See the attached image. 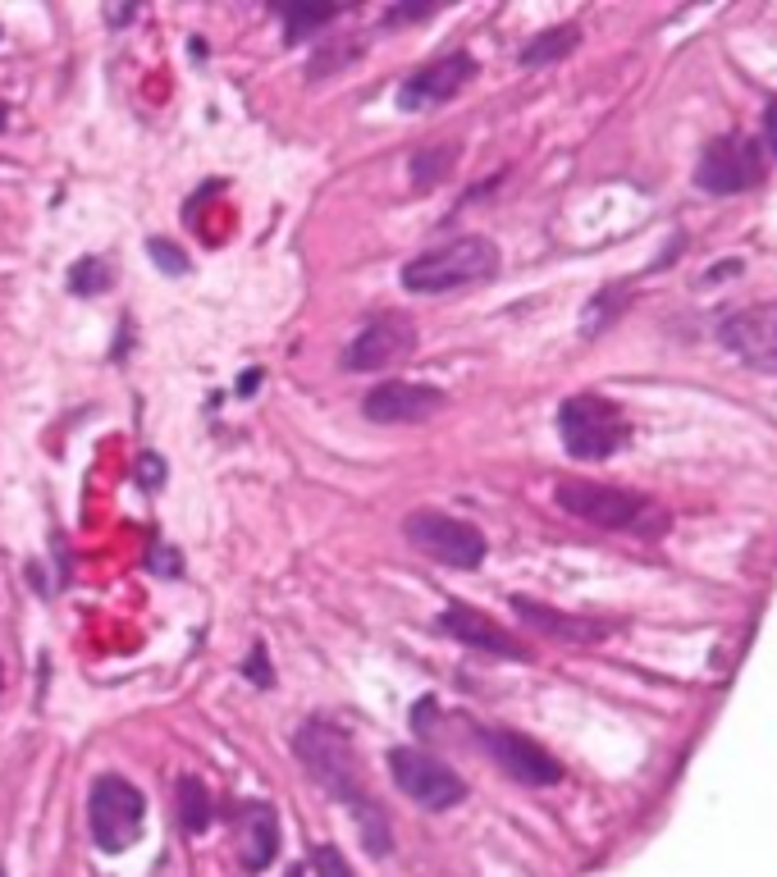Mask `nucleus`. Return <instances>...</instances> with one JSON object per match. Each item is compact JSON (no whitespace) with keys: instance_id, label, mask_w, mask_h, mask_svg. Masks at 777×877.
<instances>
[{"instance_id":"25","label":"nucleus","mask_w":777,"mask_h":877,"mask_svg":"<svg viewBox=\"0 0 777 877\" xmlns=\"http://www.w3.org/2000/svg\"><path fill=\"white\" fill-rule=\"evenodd\" d=\"M243 677H247L252 685H262V691H270V685H275V668H270V658H266V645H256V649L243 658Z\"/></svg>"},{"instance_id":"27","label":"nucleus","mask_w":777,"mask_h":877,"mask_svg":"<svg viewBox=\"0 0 777 877\" xmlns=\"http://www.w3.org/2000/svg\"><path fill=\"white\" fill-rule=\"evenodd\" d=\"M137 480H143L147 489H160L165 485V462L160 458H143V462H137Z\"/></svg>"},{"instance_id":"3","label":"nucleus","mask_w":777,"mask_h":877,"mask_svg":"<svg viewBox=\"0 0 777 877\" xmlns=\"http://www.w3.org/2000/svg\"><path fill=\"white\" fill-rule=\"evenodd\" d=\"M554 503L576 516L591 521L599 531H635V535H658L668 531L664 508H654L645 494L622 489V485H595V480H558Z\"/></svg>"},{"instance_id":"32","label":"nucleus","mask_w":777,"mask_h":877,"mask_svg":"<svg viewBox=\"0 0 777 877\" xmlns=\"http://www.w3.org/2000/svg\"><path fill=\"white\" fill-rule=\"evenodd\" d=\"M0 877H5V873H0Z\"/></svg>"},{"instance_id":"15","label":"nucleus","mask_w":777,"mask_h":877,"mask_svg":"<svg viewBox=\"0 0 777 877\" xmlns=\"http://www.w3.org/2000/svg\"><path fill=\"white\" fill-rule=\"evenodd\" d=\"M233 823H239V860L247 873H262L275 864L279 855V814L266 800H247L233 809Z\"/></svg>"},{"instance_id":"26","label":"nucleus","mask_w":777,"mask_h":877,"mask_svg":"<svg viewBox=\"0 0 777 877\" xmlns=\"http://www.w3.org/2000/svg\"><path fill=\"white\" fill-rule=\"evenodd\" d=\"M439 5H393L385 14V28H398V23H416V19H430Z\"/></svg>"},{"instance_id":"31","label":"nucleus","mask_w":777,"mask_h":877,"mask_svg":"<svg viewBox=\"0 0 777 877\" xmlns=\"http://www.w3.org/2000/svg\"><path fill=\"white\" fill-rule=\"evenodd\" d=\"M284 877H307V873H302V868H298V864H293V868H289V873H284Z\"/></svg>"},{"instance_id":"21","label":"nucleus","mask_w":777,"mask_h":877,"mask_svg":"<svg viewBox=\"0 0 777 877\" xmlns=\"http://www.w3.org/2000/svg\"><path fill=\"white\" fill-rule=\"evenodd\" d=\"M110 283H114V270L106 256H78V266L69 270V293H78V297H97Z\"/></svg>"},{"instance_id":"5","label":"nucleus","mask_w":777,"mask_h":877,"mask_svg":"<svg viewBox=\"0 0 777 877\" xmlns=\"http://www.w3.org/2000/svg\"><path fill=\"white\" fill-rule=\"evenodd\" d=\"M143 818H147V800L143 791L133 787L129 777L120 772H101L87 791V827H92V841L110 855L129 850L137 837H143Z\"/></svg>"},{"instance_id":"22","label":"nucleus","mask_w":777,"mask_h":877,"mask_svg":"<svg viewBox=\"0 0 777 877\" xmlns=\"http://www.w3.org/2000/svg\"><path fill=\"white\" fill-rule=\"evenodd\" d=\"M335 19H339V10H335V5H316V10H289V14H284V41H289V46L307 41L312 33H320L325 23H335Z\"/></svg>"},{"instance_id":"20","label":"nucleus","mask_w":777,"mask_h":877,"mask_svg":"<svg viewBox=\"0 0 777 877\" xmlns=\"http://www.w3.org/2000/svg\"><path fill=\"white\" fill-rule=\"evenodd\" d=\"M362 51H366V37H352V41H343V37L320 41V51H316L312 64H307V78L320 83V78H329V74H343L348 64H357V60H362Z\"/></svg>"},{"instance_id":"12","label":"nucleus","mask_w":777,"mask_h":877,"mask_svg":"<svg viewBox=\"0 0 777 877\" xmlns=\"http://www.w3.org/2000/svg\"><path fill=\"white\" fill-rule=\"evenodd\" d=\"M481 745L494 754V764H499L508 777L526 781V787H558L562 781V764L545 750L535 745L522 731H508V727H481L476 731Z\"/></svg>"},{"instance_id":"7","label":"nucleus","mask_w":777,"mask_h":877,"mask_svg":"<svg viewBox=\"0 0 777 877\" xmlns=\"http://www.w3.org/2000/svg\"><path fill=\"white\" fill-rule=\"evenodd\" d=\"M389 777H393V787L412 804H421L426 814L458 809L466 800V781L449 764H439V758H430L426 750H412V745L389 750Z\"/></svg>"},{"instance_id":"6","label":"nucleus","mask_w":777,"mask_h":877,"mask_svg":"<svg viewBox=\"0 0 777 877\" xmlns=\"http://www.w3.org/2000/svg\"><path fill=\"white\" fill-rule=\"evenodd\" d=\"M403 535H408V544L421 558L444 562V567H458V572H476V567L485 562V553H489L485 535L471 526V521L449 516V512H435V508L412 512L403 521Z\"/></svg>"},{"instance_id":"17","label":"nucleus","mask_w":777,"mask_h":877,"mask_svg":"<svg viewBox=\"0 0 777 877\" xmlns=\"http://www.w3.org/2000/svg\"><path fill=\"white\" fill-rule=\"evenodd\" d=\"M458 156H462L458 142H426V147H416L412 160H408L412 187H416V193H430V187H439L444 179L458 170Z\"/></svg>"},{"instance_id":"29","label":"nucleus","mask_w":777,"mask_h":877,"mask_svg":"<svg viewBox=\"0 0 777 877\" xmlns=\"http://www.w3.org/2000/svg\"><path fill=\"white\" fill-rule=\"evenodd\" d=\"M768 137H773V147H777V106L768 110Z\"/></svg>"},{"instance_id":"1","label":"nucleus","mask_w":777,"mask_h":877,"mask_svg":"<svg viewBox=\"0 0 777 877\" xmlns=\"http://www.w3.org/2000/svg\"><path fill=\"white\" fill-rule=\"evenodd\" d=\"M293 754H298V764L312 772L316 787L329 791L352 814L371 855H389L393 850L389 818L380 809V800L362 787V758H357V745H352L348 731L335 722H307V727H298Z\"/></svg>"},{"instance_id":"11","label":"nucleus","mask_w":777,"mask_h":877,"mask_svg":"<svg viewBox=\"0 0 777 877\" xmlns=\"http://www.w3.org/2000/svg\"><path fill=\"white\" fill-rule=\"evenodd\" d=\"M718 339L741 366L777 375V302H760V306H741V312H732L723 320Z\"/></svg>"},{"instance_id":"14","label":"nucleus","mask_w":777,"mask_h":877,"mask_svg":"<svg viewBox=\"0 0 777 877\" xmlns=\"http://www.w3.org/2000/svg\"><path fill=\"white\" fill-rule=\"evenodd\" d=\"M435 626L444 635L462 640L466 649H481V654H494V658H512V662H526L531 658V649L522 645V640H517L512 631H503L494 618H485L481 608H471V604H449L435 618Z\"/></svg>"},{"instance_id":"9","label":"nucleus","mask_w":777,"mask_h":877,"mask_svg":"<svg viewBox=\"0 0 777 877\" xmlns=\"http://www.w3.org/2000/svg\"><path fill=\"white\" fill-rule=\"evenodd\" d=\"M764 174V160L760 147L750 137H718L704 147L700 165H695V183L704 193H718V197H737L745 187H755Z\"/></svg>"},{"instance_id":"10","label":"nucleus","mask_w":777,"mask_h":877,"mask_svg":"<svg viewBox=\"0 0 777 877\" xmlns=\"http://www.w3.org/2000/svg\"><path fill=\"white\" fill-rule=\"evenodd\" d=\"M471 78H476V60H471L466 51H453V56H444V60L421 64L416 74H408L403 83H398L393 106L403 110V114L435 110V106H444V101H453Z\"/></svg>"},{"instance_id":"19","label":"nucleus","mask_w":777,"mask_h":877,"mask_svg":"<svg viewBox=\"0 0 777 877\" xmlns=\"http://www.w3.org/2000/svg\"><path fill=\"white\" fill-rule=\"evenodd\" d=\"M576 41H581V33L572 28V23H562V28H549V33H539L535 41H526L517 60H522V69L554 64V60H562V56H572V51H576Z\"/></svg>"},{"instance_id":"8","label":"nucleus","mask_w":777,"mask_h":877,"mask_svg":"<svg viewBox=\"0 0 777 877\" xmlns=\"http://www.w3.org/2000/svg\"><path fill=\"white\" fill-rule=\"evenodd\" d=\"M416 352V325L398 312H380L371 316L357 339L343 348V370L348 375H362V370H385V366H398L403 357Z\"/></svg>"},{"instance_id":"16","label":"nucleus","mask_w":777,"mask_h":877,"mask_svg":"<svg viewBox=\"0 0 777 877\" xmlns=\"http://www.w3.org/2000/svg\"><path fill=\"white\" fill-rule=\"evenodd\" d=\"M512 612L522 618L526 626H535L539 635H554V640H572V645H595V640L614 635V622H595V618H572V612H558L549 604H535V599H512Z\"/></svg>"},{"instance_id":"28","label":"nucleus","mask_w":777,"mask_h":877,"mask_svg":"<svg viewBox=\"0 0 777 877\" xmlns=\"http://www.w3.org/2000/svg\"><path fill=\"white\" fill-rule=\"evenodd\" d=\"M256 379H262V370H247V375H243V385H239V389H243V393H252V389H256Z\"/></svg>"},{"instance_id":"24","label":"nucleus","mask_w":777,"mask_h":877,"mask_svg":"<svg viewBox=\"0 0 777 877\" xmlns=\"http://www.w3.org/2000/svg\"><path fill=\"white\" fill-rule=\"evenodd\" d=\"M147 256L156 260L165 275H187V256H183L170 239H147Z\"/></svg>"},{"instance_id":"18","label":"nucleus","mask_w":777,"mask_h":877,"mask_svg":"<svg viewBox=\"0 0 777 877\" xmlns=\"http://www.w3.org/2000/svg\"><path fill=\"white\" fill-rule=\"evenodd\" d=\"M216 823V800H210L202 777H179V827L187 837H202Z\"/></svg>"},{"instance_id":"4","label":"nucleus","mask_w":777,"mask_h":877,"mask_svg":"<svg viewBox=\"0 0 777 877\" xmlns=\"http://www.w3.org/2000/svg\"><path fill=\"white\" fill-rule=\"evenodd\" d=\"M558 435L568 458L576 462H604L622 453L631 443V421L618 407L614 398H599V393H576L558 407Z\"/></svg>"},{"instance_id":"23","label":"nucleus","mask_w":777,"mask_h":877,"mask_svg":"<svg viewBox=\"0 0 777 877\" xmlns=\"http://www.w3.org/2000/svg\"><path fill=\"white\" fill-rule=\"evenodd\" d=\"M312 868H316V877H357V873L348 868L343 850H339V845H329V841L312 850Z\"/></svg>"},{"instance_id":"30","label":"nucleus","mask_w":777,"mask_h":877,"mask_svg":"<svg viewBox=\"0 0 777 877\" xmlns=\"http://www.w3.org/2000/svg\"><path fill=\"white\" fill-rule=\"evenodd\" d=\"M5 124H10V106L0 101V133H5Z\"/></svg>"},{"instance_id":"13","label":"nucleus","mask_w":777,"mask_h":877,"mask_svg":"<svg viewBox=\"0 0 777 877\" xmlns=\"http://www.w3.org/2000/svg\"><path fill=\"white\" fill-rule=\"evenodd\" d=\"M444 389L416 385V379H385L362 398V416L375 425H421L444 412Z\"/></svg>"},{"instance_id":"2","label":"nucleus","mask_w":777,"mask_h":877,"mask_svg":"<svg viewBox=\"0 0 777 877\" xmlns=\"http://www.w3.org/2000/svg\"><path fill=\"white\" fill-rule=\"evenodd\" d=\"M499 275V247L481 233H466V239H453L444 247H430L412 256L403 270H398V283H403L408 293H426V297H439V293H458V289H471V283H489Z\"/></svg>"}]
</instances>
